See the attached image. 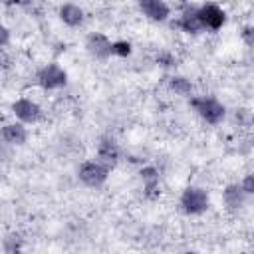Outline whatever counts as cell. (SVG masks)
Instances as JSON below:
<instances>
[{"label": "cell", "instance_id": "12", "mask_svg": "<svg viewBox=\"0 0 254 254\" xmlns=\"http://www.w3.org/2000/svg\"><path fill=\"white\" fill-rule=\"evenodd\" d=\"M58 16L69 28H77V26H81L85 22V10L81 6H77V4H71V2L62 4L58 8Z\"/></svg>", "mask_w": 254, "mask_h": 254}, {"label": "cell", "instance_id": "13", "mask_svg": "<svg viewBox=\"0 0 254 254\" xmlns=\"http://www.w3.org/2000/svg\"><path fill=\"white\" fill-rule=\"evenodd\" d=\"M246 194L242 192V189L238 187V183H228L222 189V202L228 210H240L246 204Z\"/></svg>", "mask_w": 254, "mask_h": 254}, {"label": "cell", "instance_id": "11", "mask_svg": "<svg viewBox=\"0 0 254 254\" xmlns=\"http://www.w3.org/2000/svg\"><path fill=\"white\" fill-rule=\"evenodd\" d=\"M95 159H97L99 163L107 165L109 169H113V167L119 163V159H121V149H119V145H117L111 137H103V139L99 141V145H97V155H95Z\"/></svg>", "mask_w": 254, "mask_h": 254}, {"label": "cell", "instance_id": "20", "mask_svg": "<svg viewBox=\"0 0 254 254\" xmlns=\"http://www.w3.org/2000/svg\"><path fill=\"white\" fill-rule=\"evenodd\" d=\"M157 62H159L163 67H171V65H175V58H173L171 54H167V52L159 54V56H157Z\"/></svg>", "mask_w": 254, "mask_h": 254}, {"label": "cell", "instance_id": "10", "mask_svg": "<svg viewBox=\"0 0 254 254\" xmlns=\"http://www.w3.org/2000/svg\"><path fill=\"white\" fill-rule=\"evenodd\" d=\"M139 10L147 20L157 22V24H163L171 18V6L163 0H141Z\"/></svg>", "mask_w": 254, "mask_h": 254}, {"label": "cell", "instance_id": "17", "mask_svg": "<svg viewBox=\"0 0 254 254\" xmlns=\"http://www.w3.org/2000/svg\"><path fill=\"white\" fill-rule=\"evenodd\" d=\"M238 187L242 189V192L246 194V196H250V194H254V177L248 173V175H244L242 177V181H238Z\"/></svg>", "mask_w": 254, "mask_h": 254}, {"label": "cell", "instance_id": "3", "mask_svg": "<svg viewBox=\"0 0 254 254\" xmlns=\"http://www.w3.org/2000/svg\"><path fill=\"white\" fill-rule=\"evenodd\" d=\"M36 83L46 89V91H56V89H62L67 85V71L56 64V62H50L46 65H42L38 71H36Z\"/></svg>", "mask_w": 254, "mask_h": 254}, {"label": "cell", "instance_id": "7", "mask_svg": "<svg viewBox=\"0 0 254 254\" xmlns=\"http://www.w3.org/2000/svg\"><path fill=\"white\" fill-rule=\"evenodd\" d=\"M198 18L204 30L216 32L226 24V12L222 10V6L214 4V2H204L198 4Z\"/></svg>", "mask_w": 254, "mask_h": 254}, {"label": "cell", "instance_id": "16", "mask_svg": "<svg viewBox=\"0 0 254 254\" xmlns=\"http://www.w3.org/2000/svg\"><path fill=\"white\" fill-rule=\"evenodd\" d=\"M131 52H133L131 42H127V40H111V56L127 58V56H131Z\"/></svg>", "mask_w": 254, "mask_h": 254}, {"label": "cell", "instance_id": "4", "mask_svg": "<svg viewBox=\"0 0 254 254\" xmlns=\"http://www.w3.org/2000/svg\"><path fill=\"white\" fill-rule=\"evenodd\" d=\"M109 173H111V169L107 165L99 163L97 159H87L77 167V179L85 187H91V189H99L107 181Z\"/></svg>", "mask_w": 254, "mask_h": 254}, {"label": "cell", "instance_id": "8", "mask_svg": "<svg viewBox=\"0 0 254 254\" xmlns=\"http://www.w3.org/2000/svg\"><path fill=\"white\" fill-rule=\"evenodd\" d=\"M85 50L93 60L105 62L111 58V40L103 32H89L85 36Z\"/></svg>", "mask_w": 254, "mask_h": 254}, {"label": "cell", "instance_id": "19", "mask_svg": "<svg viewBox=\"0 0 254 254\" xmlns=\"http://www.w3.org/2000/svg\"><path fill=\"white\" fill-rule=\"evenodd\" d=\"M240 38L244 40L246 46H252L254 44V26H244L240 32Z\"/></svg>", "mask_w": 254, "mask_h": 254}, {"label": "cell", "instance_id": "15", "mask_svg": "<svg viewBox=\"0 0 254 254\" xmlns=\"http://www.w3.org/2000/svg\"><path fill=\"white\" fill-rule=\"evenodd\" d=\"M169 89L181 97H190L194 87H192V81L187 79L185 75H173V77H169Z\"/></svg>", "mask_w": 254, "mask_h": 254}, {"label": "cell", "instance_id": "18", "mask_svg": "<svg viewBox=\"0 0 254 254\" xmlns=\"http://www.w3.org/2000/svg\"><path fill=\"white\" fill-rule=\"evenodd\" d=\"M10 40H12V32H10V28H8L6 24L0 22V50H4V48L10 44Z\"/></svg>", "mask_w": 254, "mask_h": 254}, {"label": "cell", "instance_id": "22", "mask_svg": "<svg viewBox=\"0 0 254 254\" xmlns=\"http://www.w3.org/2000/svg\"><path fill=\"white\" fill-rule=\"evenodd\" d=\"M183 254H200V252H196V250H185Z\"/></svg>", "mask_w": 254, "mask_h": 254}, {"label": "cell", "instance_id": "6", "mask_svg": "<svg viewBox=\"0 0 254 254\" xmlns=\"http://www.w3.org/2000/svg\"><path fill=\"white\" fill-rule=\"evenodd\" d=\"M175 28H179L181 32L185 34H190V36H196V34H202L204 28L200 24V18H198V4H185L177 16V20L173 22Z\"/></svg>", "mask_w": 254, "mask_h": 254}, {"label": "cell", "instance_id": "2", "mask_svg": "<svg viewBox=\"0 0 254 254\" xmlns=\"http://www.w3.org/2000/svg\"><path fill=\"white\" fill-rule=\"evenodd\" d=\"M179 206L189 216H200L210 208V194L202 187L189 185L183 189L179 196Z\"/></svg>", "mask_w": 254, "mask_h": 254}, {"label": "cell", "instance_id": "9", "mask_svg": "<svg viewBox=\"0 0 254 254\" xmlns=\"http://www.w3.org/2000/svg\"><path fill=\"white\" fill-rule=\"evenodd\" d=\"M0 141L8 147H22L28 141V129L20 121H10L0 127Z\"/></svg>", "mask_w": 254, "mask_h": 254}, {"label": "cell", "instance_id": "5", "mask_svg": "<svg viewBox=\"0 0 254 254\" xmlns=\"http://www.w3.org/2000/svg\"><path fill=\"white\" fill-rule=\"evenodd\" d=\"M10 111L16 117V121H20L22 125H34L44 117L42 105L30 97H18L16 101H12Z\"/></svg>", "mask_w": 254, "mask_h": 254}, {"label": "cell", "instance_id": "1", "mask_svg": "<svg viewBox=\"0 0 254 254\" xmlns=\"http://www.w3.org/2000/svg\"><path fill=\"white\" fill-rule=\"evenodd\" d=\"M190 107L196 111V115L206 121L208 125H218L226 117V107L220 99L214 95H190L189 97Z\"/></svg>", "mask_w": 254, "mask_h": 254}, {"label": "cell", "instance_id": "14", "mask_svg": "<svg viewBox=\"0 0 254 254\" xmlns=\"http://www.w3.org/2000/svg\"><path fill=\"white\" fill-rule=\"evenodd\" d=\"M141 181H143V190L149 198H155L161 194V187H159V171L155 167H143L141 169Z\"/></svg>", "mask_w": 254, "mask_h": 254}, {"label": "cell", "instance_id": "21", "mask_svg": "<svg viewBox=\"0 0 254 254\" xmlns=\"http://www.w3.org/2000/svg\"><path fill=\"white\" fill-rule=\"evenodd\" d=\"M10 67V58L4 54V50H0V69H6Z\"/></svg>", "mask_w": 254, "mask_h": 254}]
</instances>
